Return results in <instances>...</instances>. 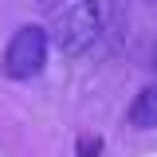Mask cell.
<instances>
[{
	"instance_id": "277c9868",
	"label": "cell",
	"mask_w": 157,
	"mask_h": 157,
	"mask_svg": "<svg viewBox=\"0 0 157 157\" xmlns=\"http://www.w3.org/2000/svg\"><path fill=\"white\" fill-rule=\"evenodd\" d=\"M98 149H102L98 137H82V141H78V157H98Z\"/></svg>"
},
{
	"instance_id": "5b68a950",
	"label": "cell",
	"mask_w": 157,
	"mask_h": 157,
	"mask_svg": "<svg viewBox=\"0 0 157 157\" xmlns=\"http://www.w3.org/2000/svg\"><path fill=\"white\" fill-rule=\"evenodd\" d=\"M149 63H153V71H157V39H153V55H149Z\"/></svg>"
},
{
	"instance_id": "7a4b0ae2",
	"label": "cell",
	"mask_w": 157,
	"mask_h": 157,
	"mask_svg": "<svg viewBox=\"0 0 157 157\" xmlns=\"http://www.w3.org/2000/svg\"><path fill=\"white\" fill-rule=\"evenodd\" d=\"M98 36H102V16H98L94 0H82V4L63 12V20H59V47L67 55H82L86 47H94Z\"/></svg>"
},
{
	"instance_id": "3957f363",
	"label": "cell",
	"mask_w": 157,
	"mask_h": 157,
	"mask_svg": "<svg viewBox=\"0 0 157 157\" xmlns=\"http://www.w3.org/2000/svg\"><path fill=\"white\" fill-rule=\"evenodd\" d=\"M130 126L137 130H153L157 126V86H145L130 106Z\"/></svg>"
},
{
	"instance_id": "6da1fadb",
	"label": "cell",
	"mask_w": 157,
	"mask_h": 157,
	"mask_svg": "<svg viewBox=\"0 0 157 157\" xmlns=\"http://www.w3.org/2000/svg\"><path fill=\"white\" fill-rule=\"evenodd\" d=\"M47 63V32L39 24L20 28L16 36L8 39V51H4V75L24 82V78H36Z\"/></svg>"
}]
</instances>
